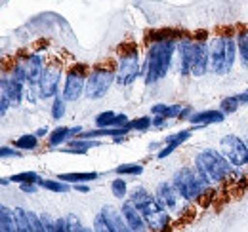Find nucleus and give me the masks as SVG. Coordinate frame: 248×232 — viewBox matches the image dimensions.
Returning a JSON list of instances; mask_svg holds the SVG:
<instances>
[{"label":"nucleus","mask_w":248,"mask_h":232,"mask_svg":"<svg viewBox=\"0 0 248 232\" xmlns=\"http://www.w3.org/2000/svg\"><path fill=\"white\" fill-rule=\"evenodd\" d=\"M176 40L174 38H166V40H158L147 46V56H145V82L147 84H155L156 80L164 78L170 63H172V56L176 54Z\"/></svg>","instance_id":"nucleus-1"},{"label":"nucleus","mask_w":248,"mask_h":232,"mask_svg":"<svg viewBox=\"0 0 248 232\" xmlns=\"http://www.w3.org/2000/svg\"><path fill=\"white\" fill-rule=\"evenodd\" d=\"M132 202L136 203V207L140 209V213L145 219V225L153 232H162L164 229H168V213H166V209L145 188H141V187L134 188Z\"/></svg>","instance_id":"nucleus-2"},{"label":"nucleus","mask_w":248,"mask_h":232,"mask_svg":"<svg viewBox=\"0 0 248 232\" xmlns=\"http://www.w3.org/2000/svg\"><path fill=\"white\" fill-rule=\"evenodd\" d=\"M117 84L119 86H130L140 76V54L134 40H124L117 48Z\"/></svg>","instance_id":"nucleus-3"},{"label":"nucleus","mask_w":248,"mask_h":232,"mask_svg":"<svg viewBox=\"0 0 248 232\" xmlns=\"http://www.w3.org/2000/svg\"><path fill=\"white\" fill-rule=\"evenodd\" d=\"M115 80H117L115 61L103 59V61H99V63L93 65L92 72H90V76L86 80V91H84V95L88 99H99V97H103L109 91V87H111V84Z\"/></svg>","instance_id":"nucleus-4"},{"label":"nucleus","mask_w":248,"mask_h":232,"mask_svg":"<svg viewBox=\"0 0 248 232\" xmlns=\"http://www.w3.org/2000/svg\"><path fill=\"white\" fill-rule=\"evenodd\" d=\"M231 166L233 164L223 154H219L217 150H212V148L202 150L195 160V168L201 172V175L206 181H214V183L225 181L227 175L231 174Z\"/></svg>","instance_id":"nucleus-5"},{"label":"nucleus","mask_w":248,"mask_h":232,"mask_svg":"<svg viewBox=\"0 0 248 232\" xmlns=\"http://www.w3.org/2000/svg\"><path fill=\"white\" fill-rule=\"evenodd\" d=\"M180 192L182 198L186 200H199L201 194L204 192V187L208 185V181L201 175V172L195 168H182L178 174L174 175V181H172Z\"/></svg>","instance_id":"nucleus-6"},{"label":"nucleus","mask_w":248,"mask_h":232,"mask_svg":"<svg viewBox=\"0 0 248 232\" xmlns=\"http://www.w3.org/2000/svg\"><path fill=\"white\" fill-rule=\"evenodd\" d=\"M90 67L86 63H75L69 67L67 76H65V86H63V99L65 101H77L84 93V82Z\"/></svg>","instance_id":"nucleus-7"},{"label":"nucleus","mask_w":248,"mask_h":232,"mask_svg":"<svg viewBox=\"0 0 248 232\" xmlns=\"http://www.w3.org/2000/svg\"><path fill=\"white\" fill-rule=\"evenodd\" d=\"M62 74H63V61L60 58L50 59V63L44 67V72H42L40 82H38V97L40 99L56 97V91H58V86H60Z\"/></svg>","instance_id":"nucleus-8"},{"label":"nucleus","mask_w":248,"mask_h":232,"mask_svg":"<svg viewBox=\"0 0 248 232\" xmlns=\"http://www.w3.org/2000/svg\"><path fill=\"white\" fill-rule=\"evenodd\" d=\"M221 150H223V156L235 166V168H241L248 164V145L235 137V135H227L221 139Z\"/></svg>","instance_id":"nucleus-9"},{"label":"nucleus","mask_w":248,"mask_h":232,"mask_svg":"<svg viewBox=\"0 0 248 232\" xmlns=\"http://www.w3.org/2000/svg\"><path fill=\"white\" fill-rule=\"evenodd\" d=\"M210 69L216 74H227V56H225V42H223V34L221 30L217 32V36L212 40L210 46Z\"/></svg>","instance_id":"nucleus-10"},{"label":"nucleus","mask_w":248,"mask_h":232,"mask_svg":"<svg viewBox=\"0 0 248 232\" xmlns=\"http://www.w3.org/2000/svg\"><path fill=\"white\" fill-rule=\"evenodd\" d=\"M195 38L193 34L184 36L180 42H178V50H180V58H182V76L191 74V69H193V61H195Z\"/></svg>","instance_id":"nucleus-11"},{"label":"nucleus","mask_w":248,"mask_h":232,"mask_svg":"<svg viewBox=\"0 0 248 232\" xmlns=\"http://www.w3.org/2000/svg\"><path fill=\"white\" fill-rule=\"evenodd\" d=\"M195 61H193V69L191 74L193 76H204L208 72V61H210V54H208V44L206 40H195Z\"/></svg>","instance_id":"nucleus-12"},{"label":"nucleus","mask_w":248,"mask_h":232,"mask_svg":"<svg viewBox=\"0 0 248 232\" xmlns=\"http://www.w3.org/2000/svg\"><path fill=\"white\" fill-rule=\"evenodd\" d=\"M101 217L105 219V223H107V227L111 229L113 232H134L130 227H128V223H126V219L123 217V211L119 213L115 207H111V205H105L101 211Z\"/></svg>","instance_id":"nucleus-13"},{"label":"nucleus","mask_w":248,"mask_h":232,"mask_svg":"<svg viewBox=\"0 0 248 232\" xmlns=\"http://www.w3.org/2000/svg\"><path fill=\"white\" fill-rule=\"evenodd\" d=\"M178 188L174 183H162L158 185V190H156V200L160 202V205L164 209H170L174 211L178 207Z\"/></svg>","instance_id":"nucleus-14"},{"label":"nucleus","mask_w":248,"mask_h":232,"mask_svg":"<svg viewBox=\"0 0 248 232\" xmlns=\"http://www.w3.org/2000/svg\"><path fill=\"white\" fill-rule=\"evenodd\" d=\"M123 217L126 219V223H128V227L132 229L134 232H143L145 231V219H143V215L140 213V209L136 207V203L132 202H124L123 205Z\"/></svg>","instance_id":"nucleus-15"},{"label":"nucleus","mask_w":248,"mask_h":232,"mask_svg":"<svg viewBox=\"0 0 248 232\" xmlns=\"http://www.w3.org/2000/svg\"><path fill=\"white\" fill-rule=\"evenodd\" d=\"M191 137V131L189 130H186V131H180V133H174V135H168L166 139H164V143H166V146L164 148H160V152L156 154V158H166L168 154H172L178 146L182 145V143H186L187 139Z\"/></svg>","instance_id":"nucleus-16"},{"label":"nucleus","mask_w":248,"mask_h":232,"mask_svg":"<svg viewBox=\"0 0 248 232\" xmlns=\"http://www.w3.org/2000/svg\"><path fill=\"white\" fill-rule=\"evenodd\" d=\"M225 118V113L221 111H201L197 115H191L189 122L191 124H219L223 122Z\"/></svg>","instance_id":"nucleus-17"},{"label":"nucleus","mask_w":248,"mask_h":232,"mask_svg":"<svg viewBox=\"0 0 248 232\" xmlns=\"http://www.w3.org/2000/svg\"><path fill=\"white\" fill-rule=\"evenodd\" d=\"M93 146H99V141H92V139H75V141L69 143L67 148H63L62 152H67V154H86Z\"/></svg>","instance_id":"nucleus-18"},{"label":"nucleus","mask_w":248,"mask_h":232,"mask_svg":"<svg viewBox=\"0 0 248 232\" xmlns=\"http://www.w3.org/2000/svg\"><path fill=\"white\" fill-rule=\"evenodd\" d=\"M0 229L2 232H17V221H16V211L8 209L6 205H2L0 209Z\"/></svg>","instance_id":"nucleus-19"},{"label":"nucleus","mask_w":248,"mask_h":232,"mask_svg":"<svg viewBox=\"0 0 248 232\" xmlns=\"http://www.w3.org/2000/svg\"><path fill=\"white\" fill-rule=\"evenodd\" d=\"M237 48L241 59L248 65V27L247 25H239L237 27Z\"/></svg>","instance_id":"nucleus-20"},{"label":"nucleus","mask_w":248,"mask_h":232,"mask_svg":"<svg viewBox=\"0 0 248 232\" xmlns=\"http://www.w3.org/2000/svg\"><path fill=\"white\" fill-rule=\"evenodd\" d=\"M69 137H73V128H58V130H54L52 133H50V139H48V146L50 148H56V146H60L63 141H67Z\"/></svg>","instance_id":"nucleus-21"},{"label":"nucleus","mask_w":248,"mask_h":232,"mask_svg":"<svg viewBox=\"0 0 248 232\" xmlns=\"http://www.w3.org/2000/svg\"><path fill=\"white\" fill-rule=\"evenodd\" d=\"M36 185H40V187H44V188H48V190H52V192H69V190H71V185H67L62 179L52 181V179H42V177H40Z\"/></svg>","instance_id":"nucleus-22"},{"label":"nucleus","mask_w":248,"mask_h":232,"mask_svg":"<svg viewBox=\"0 0 248 232\" xmlns=\"http://www.w3.org/2000/svg\"><path fill=\"white\" fill-rule=\"evenodd\" d=\"M182 105H155L153 107V113L155 115H160L164 116V118H180V115H182Z\"/></svg>","instance_id":"nucleus-23"},{"label":"nucleus","mask_w":248,"mask_h":232,"mask_svg":"<svg viewBox=\"0 0 248 232\" xmlns=\"http://www.w3.org/2000/svg\"><path fill=\"white\" fill-rule=\"evenodd\" d=\"M58 179H62L65 183H82V181H95L97 179V174H62L58 175Z\"/></svg>","instance_id":"nucleus-24"},{"label":"nucleus","mask_w":248,"mask_h":232,"mask_svg":"<svg viewBox=\"0 0 248 232\" xmlns=\"http://www.w3.org/2000/svg\"><path fill=\"white\" fill-rule=\"evenodd\" d=\"M14 145L17 148H21V150H34L38 146V135L36 133L34 135H21V137L16 139Z\"/></svg>","instance_id":"nucleus-25"},{"label":"nucleus","mask_w":248,"mask_h":232,"mask_svg":"<svg viewBox=\"0 0 248 232\" xmlns=\"http://www.w3.org/2000/svg\"><path fill=\"white\" fill-rule=\"evenodd\" d=\"M115 118L117 115L113 111H105V113L95 116V126L97 128H115Z\"/></svg>","instance_id":"nucleus-26"},{"label":"nucleus","mask_w":248,"mask_h":232,"mask_svg":"<svg viewBox=\"0 0 248 232\" xmlns=\"http://www.w3.org/2000/svg\"><path fill=\"white\" fill-rule=\"evenodd\" d=\"M16 221H17V232H31L29 227V217H27V211L17 207L16 209Z\"/></svg>","instance_id":"nucleus-27"},{"label":"nucleus","mask_w":248,"mask_h":232,"mask_svg":"<svg viewBox=\"0 0 248 232\" xmlns=\"http://www.w3.org/2000/svg\"><path fill=\"white\" fill-rule=\"evenodd\" d=\"M239 105H241L239 97H225L221 101V105H219V111L225 113V115H231V113H235L239 109Z\"/></svg>","instance_id":"nucleus-28"},{"label":"nucleus","mask_w":248,"mask_h":232,"mask_svg":"<svg viewBox=\"0 0 248 232\" xmlns=\"http://www.w3.org/2000/svg\"><path fill=\"white\" fill-rule=\"evenodd\" d=\"M40 175L34 172H23V174H16L10 177L12 183H38Z\"/></svg>","instance_id":"nucleus-29"},{"label":"nucleus","mask_w":248,"mask_h":232,"mask_svg":"<svg viewBox=\"0 0 248 232\" xmlns=\"http://www.w3.org/2000/svg\"><path fill=\"white\" fill-rule=\"evenodd\" d=\"M115 172L121 175H140V174H143V166H141V164H123V166H119Z\"/></svg>","instance_id":"nucleus-30"},{"label":"nucleus","mask_w":248,"mask_h":232,"mask_svg":"<svg viewBox=\"0 0 248 232\" xmlns=\"http://www.w3.org/2000/svg\"><path fill=\"white\" fill-rule=\"evenodd\" d=\"M111 190H113V194H115L117 198H124V196H126V192H128L126 181L121 179V177H117L115 181H111Z\"/></svg>","instance_id":"nucleus-31"},{"label":"nucleus","mask_w":248,"mask_h":232,"mask_svg":"<svg viewBox=\"0 0 248 232\" xmlns=\"http://www.w3.org/2000/svg\"><path fill=\"white\" fill-rule=\"evenodd\" d=\"M151 126H153V120H151L149 116L136 118V120H132V122L128 124V128H130V130H149Z\"/></svg>","instance_id":"nucleus-32"},{"label":"nucleus","mask_w":248,"mask_h":232,"mask_svg":"<svg viewBox=\"0 0 248 232\" xmlns=\"http://www.w3.org/2000/svg\"><path fill=\"white\" fill-rule=\"evenodd\" d=\"M63 115H65V99L56 95V99H54V103H52V116H54L56 120H62Z\"/></svg>","instance_id":"nucleus-33"},{"label":"nucleus","mask_w":248,"mask_h":232,"mask_svg":"<svg viewBox=\"0 0 248 232\" xmlns=\"http://www.w3.org/2000/svg\"><path fill=\"white\" fill-rule=\"evenodd\" d=\"M93 232H113L109 227H107V223H105V219L101 217V213L95 217V221H93Z\"/></svg>","instance_id":"nucleus-34"},{"label":"nucleus","mask_w":248,"mask_h":232,"mask_svg":"<svg viewBox=\"0 0 248 232\" xmlns=\"http://www.w3.org/2000/svg\"><path fill=\"white\" fill-rule=\"evenodd\" d=\"M0 156H2V158H8V156H19V152H16V150L10 148V146H2V148H0Z\"/></svg>","instance_id":"nucleus-35"},{"label":"nucleus","mask_w":248,"mask_h":232,"mask_svg":"<svg viewBox=\"0 0 248 232\" xmlns=\"http://www.w3.org/2000/svg\"><path fill=\"white\" fill-rule=\"evenodd\" d=\"M19 188H21L23 192H29V194L36 192V185H34V183H19Z\"/></svg>","instance_id":"nucleus-36"},{"label":"nucleus","mask_w":248,"mask_h":232,"mask_svg":"<svg viewBox=\"0 0 248 232\" xmlns=\"http://www.w3.org/2000/svg\"><path fill=\"white\" fill-rule=\"evenodd\" d=\"M153 126H155V128H164V126H166V118L156 115L155 118H153Z\"/></svg>","instance_id":"nucleus-37"},{"label":"nucleus","mask_w":248,"mask_h":232,"mask_svg":"<svg viewBox=\"0 0 248 232\" xmlns=\"http://www.w3.org/2000/svg\"><path fill=\"white\" fill-rule=\"evenodd\" d=\"M75 190H78V192H90V187L88 185H75Z\"/></svg>","instance_id":"nucleus-38"},{"label":"nucleus","mask_w":248,"mask_h":232,"mask_svg":"<svg viewBox=\"0 0 248 232\" xmlns=\"http://www.w3.org/2000/svg\"><path fill=\"white\" fill-rule=\"evenodd\" d=\"M189 115H191V107H186V109L182 111V115H180V118H187Z\"/></svg>","instance_id":"nucleus-39"},{"label":"nucleus","mask_w":248,"mask_h":232,"mask_svg":"<svg viewBox=\"0 0 248 232\" xmlns=\"http://www.w3.org/2000/svg\"><path fill=\"white\" fill-rule=\"evenodd\" d=\"M239 101H241V103H248V91L243 93V95H239Z\"/></svg>","instance_id":"nucleus-40"},{"label":"nucleus","mask_w":248,"mask_h":232,"mask_svg":"<svg viewBox=\"0 0 248 232\" xmlns=\"http://www.w3.org/2000/svg\"><path fill=\"white\" fill-rule=\"evenodd\" d=\"M36 135H38V137H42V135H46V128H40V130L36 131Z\"/></svg>","instance_id":"nucleus-41"},{"label":"nucleus","mask_w":248,"mask_h":232,"mask_svg":"<svg viewBox=\"0 0 248 232\" xmlns=\"http://www.w3.org/2000/svg\"><path fill=\"white\" fill-rule=\"evenodd\" d=\"M247 145H248V143H247Z\"/></svg>","instance_id":"nucleus-42"}]
</instances>
